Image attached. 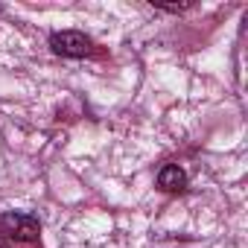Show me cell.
I'll list each match as a JSON object with an SVG mask.
<instances>
[{
	"label": "cell",
	"instance_id": "cell-1",
	"mask_svg": "<svg viewBox=\"0 0 248 248\" xmlns=\"http://www.w3.org/2000/svg\"><path fill=\"white\" fill-rule=\"evenodd\" d=\"M0 236L15 239V242H38L41 225L30 213H0Z\"/></svg>",
	"mask_w": 248,
	"mask_h": 248
},
{
	"label": "cell",
	"instance_id": "cell-2",
	"mask_svg": "<svg viewBox=\"0 0 248 248\" xmlns=\"http://www.w3.org/2000/svg\"><path fill=\"white\" fill-rule=\"evenodd\" d=\"M50 47H53V53H59V56L79 59V56H88V53H91V38H88L85 32L64 30V32H56V35L50 38Z\"/></svg>",
	"mask_w": 248,
	"mask_h": 248
},
{
	"label": "cell",
	"instance_id": "cell-3",
	"mask_svg": "<svg viewBox=\"0 0 248 248\" xmlns=\"http://www.w3.org/2000/svg\"><path fill=\"white\" fill-rule=\"evenodd\" d=\"M184 184H187V175H184V170L175 167V164H167V167L158 172V187H161L164 193H181Z\"/></svg>",
	"mask_w": 248,
	"mask_h": 248
},
{
	"label": "cell",
	"instance_id": "cell-4",
	"mask_svg": "<svg viewBox=\"0 0 248 248\" xmlns=\"http://www.w3.org/2000/svg\"><path fill=\"white\" fill-rule=\"evenodd\" d=\"M158 9H167V12H184L190 9V3H155Z\"/></svg>",
	"mask_w": 248,
	"mask_h": 248
},
{
	"label": "cell",
	"instance_id": "cell-5",
	"mask_svg": "<svg viewBox=\"0 0 248 248\" xmlns=\"http://www.w3.org/2000/svg\"><path fill=\"white\" fill-rule=\"evenodd\" d=\"M0 248H12V245H9V242H6L3 236H0Z\"/></svg>",
	"mask_w": 248,
	"mask_h": 248
}]
</instances>
